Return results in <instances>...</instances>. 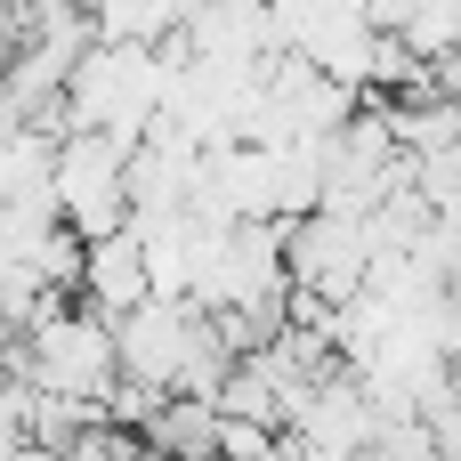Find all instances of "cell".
Segmentation results:
<instances>
[{
  "mask_svg": "<svg viewBox=\"0 0 461 461\" xmlns=\"http://www.w3.org/2000/svg\"><path fill=\"white\" fill-rule=\"evenodd\" d=\"M49 211L65 235L105 243L130 227V146L105 130H73L57 138V170H49Z\"/></svg>",
  "mask_w": 461,
  "mask_h": 461,
  "instance_id": "obj_1",
  "label": "cell"
},
{
  "mask_svg": "<svg viewBox=\"0 0 461 461\" xmlns=\"http://www.w3.org/2000/svg\"><path fill=\"white\" fill-rule=\"evenodd\" d=\"M284 284L292 300H316V308H340L373 284V235L365 219H332V211H308L284 227Z\"/></svg>",
  "mask_w": 461,
  "mask_h": 461,
  "instance_id": "obj_2",
  "label": "cell"
},
{
  "mask_svg": "<svg viewBox=\"0 0 461 461\" xmlns=\"http://www.w3.org/2000/svg\"><path fill=\"white\" fill-rule=\"evenodd\" d=\"M194 324H203L194 300H146V308H130V316L113 324L122 381H138V389H154V397H178V373H186Z\"/></svg>",
  "mask_w": 461,
  "mask_h": 461,
  "instance_id": "obj_3",
  "label": "cell"
},
{
  "mask_svg": "<svg viewBox=\"0 0 461 461\" xmlns=\"http://www.w3.org/2000/svg\"><path fill=\"white\" fill-rule=\"evenodd\" d=\"M146 300H154L146 235H138V227H122V235L89 243V259H81V308H97L105 324H122V316H130V308H146Z\"/></svg>",
  "mask_w": 461,
  "mask_h": 461,
  "instance_id": "obj_4",
  "label": "cell"
},
{
  "mask_svg": "<svg viewBox=\"0 0 461 461\" xmlns=\"http://www.w3.org/2000/svg\"><path fill=\"white\" fill-rule=\"evenodd\" d=\"M219 405H203V397H162V413L138 429L146 438V454H170V461H219Z\"/></svg>",
  "mask_w": 461,
  "mask_h": 461,
  "instance_id": "obj_5",
  "label": "cell"
}]
</instances>
